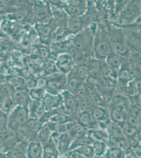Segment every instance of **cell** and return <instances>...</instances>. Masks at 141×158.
Masks as SVG:
<instances>
[{"instance_id": "obj_13", "label": "cell", "mask_w": 141, "mask_h": 158, "mask_svg": "<svg viewBox=\"0 0 141 158\" xmlns=\"http://www.w3.org/2000/svg\"><path fill=\"white\" fill-rule=\"evenodd\" d=\"M77 123L83 128H89L93 124V120L91 113L88 110L81 111L77 116Z\"/></svg>"}, {"instance_id": "obj_47", "label": "cell", "mask_w": 141, "mask_h": 158, "mask_svg": "<svg viewBox=\"0 0 141 158\" xmlns=\"http://www.w3.org/2000/svg\"><path fill=\"white\" fill-rule=\"evenodd\" d=\"M94 158H109L107 156V155L106 154V155H104L103 156H95Z\"/></svg>"}, {"instance_id": "obj_24", "label": "cell", "mask_w": 141, "mask_h": 158, "mask_svg": "<svg viewBox=\"0 0 141 158\" xmlns=\"http://www.w3.org/2000/svg\"><path fill=\"white\" fill-rule=\"evenodd\" d=\"M47 92L45 89L35 88L29 91V96L32 101H41L43 100Z\"/></svg>"}, {"instance_id": "obj_32", "label": "cell", "mask_w": 141, "mask_h": 158, "mask_svg": "<svg viewBox=\"0 0 141 158\" xmlns=\"http://www.w3.org/2000/svg\"><path fill=\"white\" fill-rule=\"evenodd\" d=\"M70 46L68 45V43L65 41H61L57 42L54 45L53 49L56 52H59L61 53H67Z\"/></svg>"}, {"instance_id": "obj_22", "label": "cell", "mask_w": 141, "mask_h": 158, "mask_svg": "<svg viewBox=\"0 0 141 158\" xmlns=\"http://www.w3.org/2000/svg\"><path fill=\"white\" fill-rule=\"evenodd\" d=\"M35 29L39 36L43 38L50 36L52 31V27L48 24H38L36 25Z\"/></svg>"}, {"instance_id": "obj_45", "label": "cell", "mask_w": 141, "mask_h": 158, "mask_svg": "<svg viewBox=\"0 0 141 158\" xmlns=\"http://www.w3.org/2000/svg\"><path fill=\"white\" fill-rule=\"evenodd\" d=\"M124 132L127 135H133L134 134V132H135V130L133 128L128 127V128H126L124 129Z\"/></svg>"}, {"instance_id": "obj_27", "label": "cell", "mask_w": 141, "mask_h": 158, "mask_svg": "<svg viewBox=\"0 0 141 158\" xmlns=\"http://www.w3.org/2000/svg\"><path fill=\"white\" fill-rule=\"evenodd\" d=\"M91 113L93 121L102 120L105 116V111L102 108L98 106H93L92 108Z\"/></svg>"}, {"instance_id": "obj_48", "label": "cell", "mask_w": 141, "mask_h": 158, "mask_svg": "<svg viewBox=\"0 0 141 158\" xmlns=\"http://www.w3.org/2000/svg\"><path fill=\"white\" fill-rule=\"evenodd\" d=\"M39 158H43V156H40V157H39Z\"/></svg>"}, {"instance_id": "obj_10", "label": "cell", "mask_w": 141, "mask_h": 158, "mask_svg": "<svg viewBox=\"0 0 141 158\" xmlns=\"http://www.w3.org/2000/svg\"><path fill=\"white\" fill-rule=\"evenodd\" d=\"M6 80L7 84L11 86L13 91H26L25 80L21 77L7 76L6 78Z\"/></svg>"}, {"instance_id": "obj_35", "label": "cell", "mask_w": 141, "mask_h": 158, "mask_svg": "<svg viewBox=\"0 0 141 158\" xmlns=\"http://www.w3.org/2000/svg\"><path fill=\"white\" fill-rule=\"evenodd\" d=\"M107 62L111 67H117L120 64L121 59L118 56L115 54H111L108 56Z\"/></svg>"}, {"instance_id": "obj_36", "label": "cell", "mask_w": 141, "mask_h": 158, "mask_svg": "<svg viewBox=\"0 0 141 158\" xmlns=\"http://www.w3.org/2000/svg\"><path fill=\"white\" fill-rule=\"evenodd\" d=\"M113 47L115 52L118 54H124L125 52H126V48L122 43L115 42L113 43Z\"/></svg>"}, {"instance_id": "obj_43", "label": "cell", "mask_w": 141, "mask_h": 158, "mask_svg": "<svg viewBox=\"0 0 141 158\" xmlns=\"http://www.w3.org/2000/svg\"><path fill=\"white\" fill-rule=\"evenodd\" d=\"M130 77V74L127 71H123L121 73V79H129Z\"/></svg>"}, {"instance_id": "obj_19", "label": "cell", "mask_w": 141, "mask_h": 158, "mask_svg": "<svg viewBox=\"0 0 141 158\" xmlns=\"http://www.w3.org/2000/svg\"><path fill=\"white\" fill-rule=\"evenodd\" d=\"M82 25V21L80 16H71L68 21V29L72 32L77 33L80 31Z\"/></svg>"}, {"instance_id": "obj_42", "label": "cell", "mask_w": 141, "mask_h": 158, "mask_svg": "<svg viewBox=\"0 0 141 158\" xmlns=\"http://www.w3.org/2000/svg\"><path fill=\"white\" fill-rule=\"evenodd\" d=\"M9 73L10 76H19L21 77L22 76V72L20 69L18 68H12L9 69Z\"/></svg>"}, {"instance_id": "obj_15", "label": "cell", "mask_w": 141, "mask_h": 158, "mask_svg": "<svg viewBox=\"0 0 141 158\" xmlns=\"http://www.w3.org/2000/svg\"><path fill=\"white\" fill-rule=\"evenodd\" d=\"M60 156L59 150L50 142L43 145V158H59Z\"/></svg>"}, {"instance_id": "obj_9", "label": "cell", "mask_w": 141, "mask_h": 158, "mask_svg": "<svg viewBox=\"0 0 141 158\" xmlns=\"http://www.w3.org/2000/svg\"><path fill=\"white\" fill-rule=\"evenodd\" d=\"M29 142H20L6 153L7 158H27V146Z\"/></svg>"}, {"instance_id": "obj_26", "label": "cell", "mask_w": 141, "mask_h": 158, "mask_svg": "<svg viewBox=\"0 0 141 158\" xmlns=\"http://www.w3.org/2000/svg\"><path fill=\"white\" fill-rule=\"evenodd\" d=\"M81 83V81L74 76L73 77L70 79L69 81L67 82V91L73 95H76L77 90Z\"/></svg>"}, {"instance_id": "obj_3", "label": "cell", "mask_w": 141, "mask_h": 158, "mask_svg": "<svg viewBox=\"0 0 141 158\" xmlns=\"http://www.w3.org/2000/svg\"><path fill=\"white\" fill-rule=\"evenodd\" d=\"M93 35L90 29H86L77 35L72 40V45L81 52L89 50L93 42Z\"/></svg>"}, {"instance_id": "obj_23", "label": "cell", "mask_w": 141, "mask_h": 158, "mask_svg": "<svg viewBox=\"0 0 141 158\" xmlns=\"http://www.w3.org/2000/svg\"><path fill=\"white\" fill-rule=\"evenodd\" d=\"M75 77L79 79L81 81H84L87 79L89 76V71L88 67L85 65H80L77 66L74 70Z\"/></svg>"}, {"instance_id": "obj_39", "label": "cell", "mask_w": 141, "mask_h": 158, "mask_svg": "<svg viewBox=\"0 0 141 158\" xmlns=\"http://www.w3.org/2000/svg\"><path fill=\"white\" fill-rule=\"evenodd\" d=\"M27 15V12L25 11L21 10L15 13L13 15H11V18L13 20H17V21H22L25 18Z\"/></svg>"}, {"instance_id": "obj_34", "label": "cell", "mask_w": 141, "mask_h": 158, "mask_svg": "<svg viewBox=\"0 0 141 158\" xmlns=\"http://www.w3.org/2000/svg\"><path fill=\"white\" fill-rule=\"evenodd\" d=\"M52 12L55 18L59 21H63L66 19V15L64 12L60 8L54 7L52 10Z\"/></svg>"}, {"instance_id": "obj_6", "label": "cell", "mask_w": 141, "mask_h": 158, "mask_svg": "<svg viewBox=\"0 0 141 158\" xmlns=\"http://www.w3.org/2000/svg\"><path fill=\"white\" fill-rule=\"evenodd\" d=\"M63 106L66 110V112L69 114L75 113L78 108L77 102L74 95L70 93L68 91H65L62 94Z\"/></svg>"}, {"instance_id": "obj_40", "label": "cell", "mask_w": 141, "mask_h": 158, "mask_svg": "<svg viewBox=\"0 0 141 158\" xmlns=\"http://www.w3.org/2000/svg\"><path fill=\"white\" fill-rule=\"evenodd\" d=\"M112 117L113 119L116 121H122L123 120V115L118 110H113L112 112Z\"/></svg>"}, {"instance_id": "obj_16", "label": "cell", "mask_w": 141, "mask_h": 158, "mask_svg": "<svg viewBox=\"0 0 141 158\" xmlns=\"http://www.w3.org/2000/svg\"><path fill=\"white\" fill-rule=\"evenodd\" d=\"M52 131L50 129L48 123L44 124L43 127L39 130L36 138V140L41 142L43 145L47 143L50 140Z\"/></svg>"}, {"instance_id": "obj_20", "label": "cell", "mask_w": 141, "mask_h": 158, "mask_svg": "<svg viewBox=\"0 0 141 158\" xmlns=\"http://www.w3.org/2000/svg\"><path fill=\"white\" fill-rule=\"evenodd\" d=\"M72 151H74L86 158H94L95 157L93 144L82 146L80 147L77 148Z\"/></svg>"}, {"instance_id": "obj_17", "label": "cell", "mask_w": 141, "mask_h": 158, "mask_svg": "<svg viewBox=\"0 0 141 158\" xmlns=\"http://www.w3.org/2000/svg\"><path fill=\"white\" fill-rule=\"evenodd\" d=\"M71 122H73V118L69 114L59 112L53 115L48 122L54 123H68Z\"/></svg>"}, {"instance_id": "obj_4", "label": "cell", "mask_w": 141, "mask_h": 158, "mask_svg": "<svg viewBox=\"0 0 141 158\" xmlns=\"http://www.w3.org/2000/svg\"><path fill=\"white\" fill-rule=\"evenodd\" d=\"M56 65L62 73H68L71 71L74 65V60L68 53H61L57 56Z\"/></svg>"}, {"instance_id": "obj_30", "label": "cell", "mask_w": 141, "mask_h": 158, "mask_svg": "<svg viewBox=\"0 0 141 158\" xmlns=\"http://www.w3.org/2000/svg\"><path fill=\"white\" fill-rule=\"evenodd\" d=\"M76 95H77V97L80 99L83 100L88 99V87L82 82L81 83L77 90Z\"/></svg>"}, {"instance_id": "obj_11", "label": "cell", "mask_w": 141, "mask_h": 158, "mask_svg": "<svg viewBox=\"0 0 141 158\" xmlns=\"http://www.w3.org/2000/svg\"><path fill=\"white\" fill-rule=\"evenodd\" d=\"M93 143V140L89 136L87 132L85 131L83 133L75 137L72 140L69 151L73 150L77 148L86 145H92Z\"/></svg>"}, {"instance_id": "obj_28", "label": "cell", "mask_w": 141, "mask_h": 158, "mask_svg": "<svg viewBox=\"0 0 141 158\" xmlns=\"http://www.w3.org/2000/svg\"><path fill=\"white\" fill-rule=\"evenodd\" d=\"M94 151L95 156H101L105 155L106 146L105 143L102 141H95L93 143Z\"/></svg>"}, {"instance_id": "obj_50", "label": "cell", "mask_w": 141, "mask_h": 158, "mask_svg": "<svg viewBox=\"0 0 141 158\" xmlns=\"http://www.w3.org/2000/svg\"></svg>"}, {"instance_id": "obj_33", "label": "cell", "mask_w": 141, "mask_h": 158, "mask_svg": "<svg viewBox=\"0 0 141 158\" xmlns=\"http://www.w3.org/2000/svg\"><path fill=\"white\" fill-rule=\"evenodd\" d=\"M8 129V114L1 111V132Z\"/></svg>"}, {"instance_id": "obj_25", "label": "cell", "mask_w": 141, "mask_h": 158, "mask_svg": "<svg viewBox=\"0 0 141 158\" xmlns=\"http://www.w3.org/2000/svg\"><path fill=\"white\" fill-rule=\"evenodd\" d=\"M65 10L71 16H80L84 12L82 6H75L70 4L65 7Z\"/></svg>"}, {"instance_id": "obj_46", "label": "cell", "mask_w": 141, "mask_h": 158, "mask_svg": "<svg viewBox=\"0 0 141 158\" xmlns=\"http://www.w3.org/2000/svg\"><path fill=\"white\" fill-rule=\"evenodd\" d=\"M136 156L139 158H141V148H136L135 150Z\"/></svg>"}, {"instance_id": "obj_1", "label": "cell", "mask_w": 141, "mask_h": 158, "mask_svg": "<svg viewBox=\"0 0 141 158\" xmlns=\"http://www.w3.org/2000/svg\"><path fill=\"white\" fill-rule=\"evenodd\" d=\"M30 118L27 106H16L8 115V128L12 131H17Z\"/></svg>"}, {"instance_id": "obj_12", "label": "cell", "mask_w": 141, "mask_h": 158, "mask_svg": "<svg viewBox=\"0 0 141 158\" xmlns=\"http://www.w3.org/2000/svg\"><path fill=\"white\" fill-rule=\"evenodd\" d=\"M12 97L15 106L28 107L31 102V99L29 94H27L25 91H13Z\"/></svg>"}, {"instance_id": "obj_41", "label": "cell", "mask_w": 141, "mask_h": 158, "mask_svg": "<svg viewBox=\"0 0 141 158\" xmlns=\"http://www.w3.org/2000/svg\"><path fill=\"white\" fill-rule=\"evenodd\" d=\"M48 80L47 78L43 77L37 80V83H36V88H39L45 89L47 88Z\"/></svg>"}, {"instance_id": "obj_44", "label": "cell", "mask_w": 141, "mask_h": 158, "mask_svg": "<svg viewBox=\"0 0 141 158\" xmlns=\"http://www.w3.org/2000/svg\"><path fill=\"white\" fill-rule=\"evenodd\" d=\"M129 121L130 124L132 127H136L138 126V121L136 120V119L134 118H130L129 119Z\"/></svg>"}, {"instance_id": "obj_31", "label": "cell", "mask_w": 141, "mask_h": 158, "mask_svg": "<svg viewBox=\"0 0 141 158\" xmlns=\"http://www.w3.org/2000/svg\"><path fill=\"white\" fill-rule=\"evenodd\" d=\"M48 142L52 144L54 147L57 148L60 151L61 147V133L56 132H52Z\"/></svg>"}, {"instance_id": "obj_29", "label": "cell", "mask_w": 141, "mask_h": 158, "mask_svg": "<svg viewBox=\"0 0 141 158\" xmlns=\"http://www.w3.org/2000/svg\"><path fill=\"white\" fill-rule=\"evenodd\" d=\"M88 98L89 100L95 104H99L101 103L102 100L96 91L93 89L88 88Z\"/></svg>"}, {"instance_id": "obj_14", "label": "cell", "mask_w": 141, "mask_h": 158, "mask_svg": "<svg viewBox=\"0 0 141 158\" xmlns=\"http://www.w3.org/2000/svg\"><path fill=\"white\" fill-rule=\"evenodd\" d=\"M110 45L105 41H99L95 45V53L98 58L106 57L110 53Z\"/></svg>"}, {"instance_id": "obj_2", "label": "cell", "mask_w": 141, "mask_h": 158, "mask_svg": "<svg viewBox=\"0 0 141 158\" xmlns=\"http://www.w3.org/2000/svg\"><path fill=\"white\" fill-rule=\"evenodd\" d=\"M47 78L48 80L47 88L48 93L57 94L60 90L64 88L67 85V79L64 74L60 72H55L50 74Z\"/></svg>"}, {"instance_id": "obj_18", "label": "cell", "mask_w": 141, "mask_h": 158, "mask_svg": "<svg viewBox=\"0 0 141 158\" xmlns=\"http://www.w3.org/2000/svg\"><path fill=\"white\" fill-rule=\"evenodd\" d=\"M75 122H71L68 123H54L51 122H48L50 129L52 132H56L59 133H65L69 131L72 127L73 126Z\"/></svg>"}, {"instance_id": "obj_37", "label": "cell", "mask_w": 141, "mask_h": 158, "mask_svg": "<svg viewBox=\"0 0 141 158\" xmlns=\"http://www.w3.org/2000/svg\"><path fill=\"white\" fill-rule=\"evenodd\" d=\"M38 51L41 58H42L43 59H48V58H50L51 52H50V49L48 48L47 47H44V46L40 47L38 49Z\"/></svg>"}, {"instance_id": "obj_38", "label": "cell", "mask_w": 141, "mask_h": 158, "mask_svg": "<svg viewBox=\"0 0 141 158\" xmlns=\"http://www.w3.org/2000/svg\"><path fill=\"white\" fill-rule=\"evenodd\" d=\"M37 80L34 77H30L25 80V85H26V90L30 91L33 89L36 88Z\"/></svg>"}, {"instance_id": "obj_5", "label": "cell", "mask_w": 141, "mask_h": 158, "mask_svg": "<svg viewBox=\"0 0 141 158\" xmlns=\"http://www.w3.org/2000/svg\"><path fill=\"white\" fill-rule=\"evenodd\" d=\"M62 95L60 94H52L47 92L42 100L43 105L46 111L56 109L61 106L62 104Z\"/></svg>"}, {"instance_id": "obj_21", "label": "cell", "mask_w": 141, "mask_h": 158, "mask_svg": "<svg viewBox=\"0 0 141 158\" xmlns=\"http://www.w3.org/2000/svg\"><path fill=\"white\" fill-rule=\"evenodd\" d=\"M50 11L49 9L45 6H37L35 8L33 15L36 19L39 20L45 19L48 18L50 15Z\"/></svg>"}, {"instance_id": "obj_49", "label": "cell", "mask_w": 141, "mask_h": 158, "mask_svg": "<svg viewBox=\"0 0 141 158\" xmlns=\"http://www.w3.org/2000/svg\"><path fill=\"white\" fill-rule=\"evenodd\" d=\"M139 101H140L141 102V97H140V98H139Z\"/></svg>"}, {"instance_id": "obj_8", "label": "cell", "mask_w": 141, "mask_h": 158, "mask_svg": "<svg viewBox=\"0 0 141 158\" xmlns=\"http://www.w3.org/2000/svg\"><path fill=\"white\" fill-rule=\"evenodd\" d=\"M28 108L31 118L40 119L46 112L42 100L31 101Z\"/></svg>"}, {"instance_id": "obj_7", "label": "cell", "mask_w": 141, "mask_h": 158, "mask_svg": "<svg viewBox=\"0 0 141 158\" xmlns=\"http://www.w3.org/2000/svg\"><path fill=\"white\" fill-rule=\"evenodd\" d=\"M43 144L37 140L29 141L27 146V158H39L42 156Z\"/></svg>"}]
</instances>
